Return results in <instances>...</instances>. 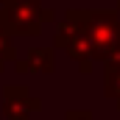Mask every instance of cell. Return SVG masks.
Returning <instances> with one entry per match:
<instances>
[{
	"instance_id": "10",
	"label": "cell",
	"mask_w": 120,
	"mask_h": 120,
	"mask_svg": "<svg viewBox=\"0 0 120 120\" xmlns=\"http://www.w3.org/2000/svg\"><path fill=\"white\" fill-rule=\"evenodd\" d=\"M115 3H117V8H120V0H115Z\"/></svg>"
},
{
	"instance_id": "6",
	"label": "cell",
	"mask_w": 120,
	"mask_h": 120,
	"mask_svg": "<svg viewBox=\"0 0 120 120\" xmlns=\"http://www.w3.org/2000/svg\"><path fill=\"white\" fill-rule=\"evenodd\" d=\"M103 95L120 109V56L103 61Z\"/></svg>"
},
{
	"instance_id": "9",
	"label": "cell",
	"mask_w": 120,
	"mask_h": 120,
	"mask_svg": "<svg viewBox=\"0 0 120 120\" xmlns=\"http://www.w3.org/2000/svg\"><path fill=\"white\" fill-rule=\"evenodd\" d=\"M3 6H6V0H0V17H3Z\"/></svg>"
},
{
	"instance_id": "2",
	"label": "cell",
	"mask_w": 120,
	"mask_h": 120,
	"mask_svg": "<svg viewBox=\"0 0 120 120\" xmlns=\"http://www.w3.org/2000/svg\"><path fill=\"white\" fill-rule=\"evenodd\" d=\"M64 50L70 59L78 64V70L84 75L92 73V50H90V39L81 22L78 8H70L59 22H56V34H53V50Z\"/></svg>"
},
{
	"instance_id": "3",
	"label": "cell",
	"mask_w": 120,
	"mask_h": 120,
	"mask_svg": "<svg viewBox=\"0 0 120 120\" xmlns=\"http://www.w3.org/2000/svg\"><path fill=\"white\" fill-rule=\"evenodd\" d=\"M53 20V11L42 6V0H6L3 22L11 36H36L45 22Z\"/></svg>"
},
{
	"instance_id": "4",
	"label": "cell",
	"mask_w": 120,
	"mask_h": 120,
	"mask_svg": "<svg viewBox=\"0 0 120 120\" xmlns=\"http://www.w3.org/2000/svg\"><path fill=\"white\" fill-rule=\"evenodd\" d=\"M34 112H42V101L31 95L28 84L3 87V117L6 120H31Z\"/></svg>"
},
{
	"instance_id": "7",
	"label": "cell",
	"mask_w": 120,
	"mask_h": 120,
	"mask_svg": "<svg viewBox=\"0 0 120 120\" xmlns=\"http://www.w3.org/2000/svg\"><path fill=\"white\" fill-rule=\"evenodd\" d=\"M14 59H17L14 36H11V31L6 28V22H3V17H0V75H3L6 64H8V61H14Z\"/></svg>"
},
{
	"instance_id": "8",
	"label": "cell",
	"mask_w": 120,
	"mask_h": 120,
	"mask_svg": "<svg viewBox=\"0 0 120 120\" xmlns=\"http://www.w3.org/2000/svg\"><path fill=\"white\" fill-rule=\"evenodd\" d=\"M64 120H95L90 109H67Z\"/></svg>"
},
{
	"instance_id": "1",
	"label": "cell",
	"mask_w": 120,
	"mask_h": 120,
	"mask_svg": "<svg viewBox=\"0 0 120 120\" xmlns=\"http://www.w3.org/2000/svg\"><path fill=\"white\" fill-rule=\"evenodd\" d=\"M90 39L92 61H109L120 56V14L112 8H78Z\"/></svg>"
},
{
	"instance_id": "5",
	"label": "cell",
	"mask_w": 120,
	"mask_h": 120,
	"mask_svg": "<svg viewBox=\"0 0 120 120\" xmlns=\"http://www.w3.org/2000/svg\"><path fill=\"white\" fill-rule=\"evenodd\" d=\"M53 53H56L53 48H31L22 59H14V70L20 75H28V73H34V75H50L56 70V56Z\"/></svg>"
}]
</instances>
